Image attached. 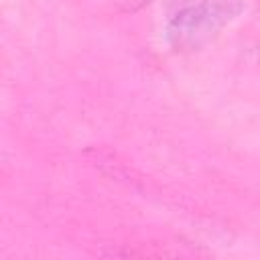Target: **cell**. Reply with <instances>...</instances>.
<instances>
[{
    "label": "cell",
    "mask_w": 260,
    "mask_h": 260,
    "mask_svg": "<svg viewBox=\"0 0 260 260\" xmlns=\"http://www.w3.org/2000/svg\"><path fill=\"white\" fill-rule=\"evenodd\" d=\"M244 10L242 0H201L179 10L167 24V41L179 51H195L219 35Z\"/></svg>",
    "instance_id": "cell-1"
},
{
    "label": "cell",
    "mask_w": 260,
    "mask_h": 260,
    "mask_svg": "<svg viewBox=\"0 0 260 260\" xmlns=\"http://www.w3.org/2000/svg\"><path fill=\"white\" fill-rule=\"evenodd\" d=\"M118 2L122 4L124 10H138V8L146 6V4L152 2V0H118Z\"/></svg>",
    "instance_id": "cell-2"
},
{
    "label": "cell",
    "mask_w": 260,
    "mask_h": 260,
    "mask_svg": "<svg viewBox=\"0 0 260 260\" xmlns=\"http://www.w3.org/2000/svg\"><path fill=\"white\" fill-rule=\"evenodd\" d=\"M258 61H260V49H258Z\"/></svg>",
    "instance_id": "cell-3"
}]
</instances>
